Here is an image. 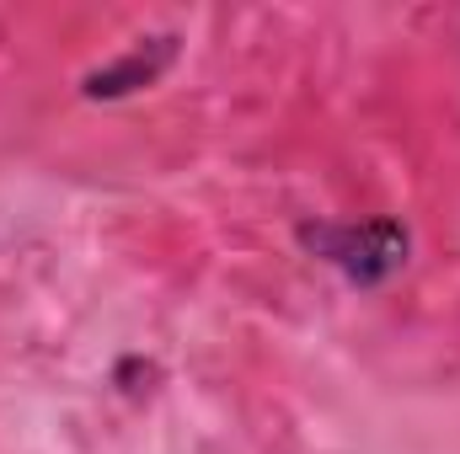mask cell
Masks as SVG:
<instances>
[{
    "mask_svg": "<svg viewBox=\"0 0 460 454\" xmlns=\"http://www.w3.org/2000/svg\"><path fill=\"white\" fill-rule=\"evenodd\" d=\"M295 235H300V246L316 262L338 267L353 289H385L407 267V251H412V235L396 225V220H364V225L305 220Z\"/></svg>",
    "mask_w": 460,
    "mask_h": 454,
    "instance_id": "obj_1",
    "label": "cell"
},
{
    "mask_svg": "<svg viewBox=\"0 0 460 454\" xmlns=\"http://www.w3.org/2000/svg\"><path fill=\"white\" fill-rule=\"evenodd\" d=\"M177 48H182V38H177V32L134 38L118 59H108V65H97V70H86V75H81V97H86V102H123V97H134V92L155 86V81L177 65Z\"/></svg>",
    "mask_w": 460,
    "mask_h": 454,
    "instance_id": "obj_2",
    "label": "cell"
}]
</instances>
